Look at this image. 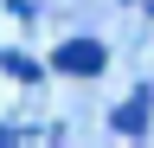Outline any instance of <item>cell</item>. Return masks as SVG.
Segmentation results:
<instances>
[{"label": "cell", "mask_w": 154, "mask_h": 148, "mask_svg": "<svg viewBox=\"0 0 154 148\" xmlns=\"http://www.w3.org/2000/svg\"><path fill=\"white\" fill-rule=\"evenodd\" d=\"M51 65L71 71V77H96V71H103V45H96V39H64L51 52Z\"/></svg>", "instance_id": "1"}, {"label": "cell", "mask_w": 154, "mask_h": 148, "mask_svg": "<svg viewBox=\"0 0 154 148\" xmlns=\"http://www.w3.org/2000/svg\"><path fill=\"white\" fill-rule=\"evenodd\" d=\"M141 122H148V90H135V97L116 109V129H122V135H141Z\"/></svg>", "instance_id": "2"}]
</instances>
